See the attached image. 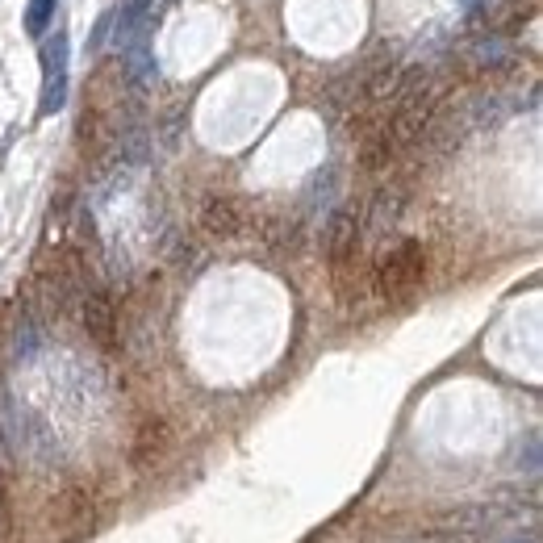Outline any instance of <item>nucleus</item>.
<instances>
[{
    "mask_svg": "<svg viewBox=\"0 0 543 543\" xmlns=\"http://www.w3.org/2000/svg\"><path fill=\"white\" fill-rule=\"evenodd\" d=\"M422 276H427V251H422V243L406 239L381 259V268H376V293L389 305H397L418 293Z\"/></svg>",
    "mask_w": 543,
    "mask_h": 543,
    "instance_id": "1",
    "label": "nucleus"
},
{
    "mask_svg": "<svg viewBox=\"0 0 543 543\" xmlns=\"http://www.w3.org/2000/svg\"><path fill=\"white\" fill-rule=\"evenodd\" d=\"M322 247H326V264H330V276H335L339 293L351 289V276H356V264H360V247H364V226L351 209H339L330 214L326 222V234H322Z\"/></svg>",
    "mask_w": 543,
    "mask_h": 543,
    "instance_id": "2",
    "label": "nucleus"
},
{
    "mask_svg": "<svg viewBox=\"0 0 543 543\" xmlns=\"http://www.w3.org/2000/svg\"><path fill=\"white\" fill-rule=\"evenodd\" d=\"M67 34H55L51 42L42 46V101H38V113L51 117L63 109L67 101Z\"/></svg>",
    "mask_w": 543,
    "mask_h": 543,
    "instance_id": "3",
    "label": "nucleus"
},
{
    "mask_svg": "<svg viewBox=\"0 0 543 543\" xmlns=\"http://www.w3.org/2000/svg\"><path fill=\"white\" fill-rule=\"evenodd\" d=\"M80 318H84L88 339L97 343L101 351H113V347H117V310H113V297H109V293H84Z\"/></svg>",
    "mask_w": 543,
    "mask_h": 543,
    "instance_id": "4",
    "label": "nucleus"
},
{
    "mask_svg": "<svg viewBox=\"0 0 543 543\" xmlns=\"http://www.w3.org/2000/svg\"><path fill=\"white\" fill-rule=\"evenodd\" d=\"M172 452V427L163 418H147L143 427L134 431V443H130V460L138 464V468H151V464H159L163 456Z\"/></svg>",
    "mask_w": 543,
    "mask_h": 543,
    "instance_id": "5",
    "label": "nucleus"
},
{
    "mask_svg": "<svg viewBox=\"0 0 543 543\" xmlns=\"http://www.w3.org/2000/svg\"><path fill=\"white\" fill-rule=\"evenodd\" d=\"M243 205L239 197H209L201 205V226L214 234V239H234V234L243 230Z\"/></svg>",
    "mask_w": 543,
    "mask_h": 543,
    "instance_id": "6",
    "label": "nucleus"
},
{
    "mask_svg": "<svg viewBox=\"0 0 543 543\" xmlns=\"http://www.w3.org/2000/svg\"><path fill=\"white\" fill-rule=\"evenodd\" d=\"M151 13H155L151 0H126L122 17H117V30H113V46H117V51H126V46L143 42L151 34V21H155Z\"/></svg>",
    "mask_w": 543,
    "mask_h": 543,
    "instance_id": "7",
    "label": "nucleus"
},
{
    "mask_svg": "<svg viewBox=\"0 0 543 543\" xmlns=\"http://www.w3.org/2000/svg\"><path fill=\"white\" fill-rule=\"evenodd\" d=\"M464 59L477 67V72H506V67L518 63V51L506 38H481V42L464 46Z\"/></svg>",
    "mask_w": 543,
    "mask_h": 543,
    "instance_id": "8",
    "label": "nucleus"
},
{
    "mask_svg": "<svg viewBox=\"0 0 543 543\" xmlns=\"http://www.w3.org/2000/svg\"><path fill=\"white\" fill-rule=\"evenodd\" d=\"M126 72H130V80L134 84H155L159 80V67H155V51H151V42L143 38V42H134V46H126Z\"/></svg>",
    "mask_w": 543,
    "mask_h": 543,
    "instance_id": "9",
    "label": "nucleus"
},
{
    "mask_svg": "<svg viewBox=\"0 0 543 543\" xmlns=\"http://www.w3.org/2000/svg\"><path fill=\"white\" fill-rule=\"evenodd\" d=\"M397 214H401V193H376V201H372V230H385V226H393L397 222Z\"/></svg>",
    "mask_w": 543,
    "mask_h": 543,
    "instance_id": "10",
    "label": "nucleus"
},
{
    "mask_svg": "<svg viewBox=\"0 0 543 543\" xmlns=\"http://www.w3.org/2000/svg\"><path fill=\"white\" fill-rule=\"evenodd\" d=\"M55 5L59 0H30V9H26V34H46V26H51V17H55Z\"/></svg>",
    "mask_w": 543,
    "mask_h": 543,
    "instance_id": "11",
    "label": "nucleus"
},
{
    "mask_svg": "<svg viewBox=\"0 0 543 543\" xmlns=\"http://www.w3.org/2000/svg\"><path fill=\"white\" fill-rule=\"evenodd\" d=\"M510 543H535V535H527V539H523V535H514Z\"/></svg>",
    "mask_w": 543,
    "mask_h": 543,
    "instance_id": "12",
    "label": "nucleus"
},
{
    "mask_svg": "<svg viewBox=\"0 0 543 543\" xmlns=\"http://www.w3.org/2000/svg\"><path fill=\"white\" fill-rule=\"evenodd\" d=\"M414 543H443V539H414Z\"/></svg>",
    "mask_w": 543,
    "mask_h": 543,
    "instance_id": "13",
    "label": "nucleus"
}]
</instances>
